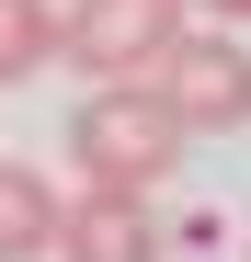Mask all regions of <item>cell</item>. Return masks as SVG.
Wrapping results in <instances>:
<instances>
[{"instance_id": "1", "label": "cell", "mask_w": 251, "mask_h": 262, "mask_svg": "<svg viewBox=\"0 0 251 262\" xmlns=\"http://www.w3.org/2000/svg\"><path fill=\"white\" fill-rule=\"evenodd\" d=\"M183 148H194V137L172 125V103H160L149 80H92V103L69 114V160H80V183H114V194H160Z\"/></svg>"}, {"instance_id": "2", "label": "cell", "mask_w": 251, "mask_h": 262, "mask_svg": "<svg viewBox=\"0 0 251 262\" xmlns=\"http://www.w3.org/2000/svg\"><path fill=\"white\" fill-rule=\"evenodd\" d=\"M149 92L172 103L183 137H240V125H251V46H240V23H217V34H194V23H183L172 46H160Z\"/></svg>"}, {"instance_id": "3", "label": "cell", "mask_w": 251, "mask_h": 262, "mask_svg": "<svg viewBox=\"0 0 251 262\" xmlns=\"http://www.w3.org/2000/svg\"><path fill=\"white\" fill-rule=\"evenodd\" d=\"M183 23H194V0H69L57 12V57H80L92 80H149Z\"/></svg>"}, {"instance_id": "4", "label": "cell", "mask_w": 251, "mask_h": 262, "mask_svg": "<svg viewBox=\"0 0 251 262\" xmlns=\"http://www.w3.org/2000/svg\"><path fill=\"white\" fill-rule=\"evenodd\" d=\"M57 262H160L172 228H160L149 194H114V183H80V205H57Z\"/></svg>"}, {"instance_id": "5", "label": "cell", "mask_w": 251, "mask_h": 262, "mask_svg": "<svg viewBox=\"0 0 251 262\" xmlns=\"http://www.w3.org/2000/svg\"><path fill=\"white\" fill-rule=\"evenodd\" d=\"M46 239H57V183L23 171V160H0V262H34Z\"/></svg>"}, {"instance_id": "6", "label": "cell", "mask_w": 251, "mask_h": 262, "mask_svg": "<svg viewBox=\"0 0 251 262\" xmlns=\"http://www.w3.org/2000/svg\"><path fill=\"white\" fill-rule=\"evenodd\" d=\"M57 57V0H0V92Z\"/></svg>"}, {"instance_id": "7", "label": "cell", "mask_w": 251, "mask_h": 262, "mask_svg": "<svg viewBox=\"0 0 251 262\" xmlns=\"http://www.w3.org/2000/svg\"><path fill=\"white\" fill-rule=\"evenodd\" d=\"M194 12H217V23H251V0H194Z\"/></svg>"}]
</instances>
